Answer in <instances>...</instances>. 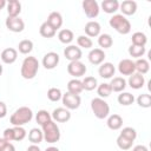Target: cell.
<instances>
[{
  "label": "cell",
  "instance_id": "obj_26",
  "mask_svg": "<svg viewBox=\"0 0 151 151\" xmlns=\"http://www.w3.org/2000/svg\"><path fill=\"white\" fill-rule=\"evenodd\" d=\"M39 33H40V35L44 37V38H53V37L55 35L57 31H55L47 21H45V22L41 24V26H40V28H39Z\"/></svg>",
  "mask_w": 151,
  "mask_h": 151
},
{
  "label": "cell",
  "instance_id": "obj_24",
  "mask_svg": "<svg viewBox=\"0 0 151 151\" xmlns=\"http://www.w3.org/2000/svg\"><path fill=\"white\" fill-rule=\"evenodd\" d=\"M110 86L113 92H123L126 87V80L123 77H114L112 78Z\"/></svg>",
  "mask_w": 151,
  "mask_h": 151
},
{
  "label": "cell",
  "instance_id": "obj_48",
  "mask_svg": "<svg viewBox=\"0 0 151 151\" xmlns=\"http://www.w3.org/2000/svg\"><path fill=\"white\" fill-rule=\"evenodd\" d=\"M8 143H9V142H7L5 138H0V151H2V150H4V147H5Z\"/></svg>",
  "mask_w": 151,
  "mask_h": 151
},
{
  "label": "cell",
  "instance_id": "obj_51",
  "mask_svg": "<svg viewBox=\"0 0 151 151\" xmlns=\"http://www.w3.org/2000/svg\"><path fill=\"white\" fill-rule=\"evenodd\" d=\"M45 151H59V149L55 147V146H50V147H47Z\"/></svg>",
  "mask_w": 151,
  "mask_h": 151
},
{
  "label": "cell",
  "instance_id": "obj_46",
  "mask_svg": "<svg viewBox=\"0 0 151 151\" xmlns=\"http://www.w3.org/2000/svg\"><path fill=\"white\" fill-rule=\"evenodd\" d=\"M132 151H149V149L145 146V145H136Z\"/></svg>",
  "mask_w": 151,
  "mask_h": 151
},
{
  "label": "cell",
  "instance_id": "obj_40",
  "mask_svg": "<svg viewBox=\"0 0 151 151\" xmlns=\"http://www.w3.org/2000/svg\"><path fill=\"white\" fill-rule=\"evenodd\" d=\"M61 97H63V93H61L60 88H58V87H51L47 91V98L51 101H58L61 99Z\"/></svg>",
  "mask_w": 151,
  "mask_h": 151
},
{
  "label": "cell",
  "instance_id": "obj_44",
  "mask_svg": "<svg viewBox=\"0 0 151 151\" xmlns=\"http://www.w3.org/2000/svg\"><path fill=\"white\" fill-rule=\"evenodd\" d=\"M2 138H5V139H6L7 142H9V143L13 140V130H12V127H11V129L8 127V129H6V130L4 131V137H2Z\"/></svg>",
  "mask_w": 151,
  "mask_h": 151
},
{
  "label": "cell",
  "instance_id": "obj_36",
  "mask_svg": "<svg viewBox=\"0 0 151 151\" xmlns=\"http://www.w3.org/2000/svg\"><path fill=\"white\" fill-rule=\"evenodd\" d=\"M145 52H146L145 46H136V45H131V46L129 47V54H130L132 58H137V59H139L140 57L144 55Z\"/></svg>",
  "mask_w": 151,
  "mask_h": 151
},
{
  "label": "cell",
  "instance_id": "obj_19",
  "mask_svg": "<svg viewBox=\"0 0 151 151\" xmlns=\"http://www.w3.org/2000/svg\"><path fill=\"white\" fill-rule=\"evenodd\" d=\"M6 7H7L8 17H11V18L19 17V14L21 12V4L19 0H9L6 5Z\"/></svg>",
  "mask_w": 151,
  "mask_h": 151
},
{
  "label": "cell",
  "instance_id": "obj_35",
  "mask_svg": "<svg viewBox=\"0 0 151 151\" xmlns=\"http://www.w3.org/2000/svg\"><path fill=\"white\" fill-rule=\"evenodd\" d=\"M97 93H98L99 98H107L112 93V88L109 83H103L97 86Z\"/></svg>",
  "mask_w": 151,
  "mask_h": 151
},
{
  "label": "cell",
  "instance_id": "obj_21",
  "mask_svg": "<svg viewBox=\"0 0 151 151\" xmlns=\"http://www.w3.org/2000/svg\"><path fill=\"white\" fill-rule=\"evenodd\" d=\"M100 6H101V9L107 14H113L119 9L118 0H103Z\"/></svg>",
  "mask_w": 151,
  "mask_h": 151
},
{
  "label": "cell",
  "instance_id": "obj_14",
  "mask_svg": "<svg viewBox=\"0 0 151 151\" xmlns=\"http://www.w3.org/2000/svg\"><path fill=\"white\" fill-rule=\"evenodd\" d=\"M105 57V52L101 48H93L88 53V61L93 65H100L104 63Z\"/></svg>",
  "mask_w": 151,
  "mask_h": 151
},
{
  "label": "cell",
  "instance_id": "obj_39",
  "mask_svg": "<svg viewBox=\"0 0 151 151\" xmlns=\"http://www.w3.org/2000/svg\"><path fill=\"white\" fill-rule=\"evenodd\" d=\"M120 136H123L124 138H126V139H129L131 142H134V139L137 138V131L131 126H126V127H124L122 130Z\"/></svg>",
  "mask_w": 151,
  "mask_h": 151
},
{
  "label": "cell",
  "instance_id": "obj_18",
  "mask_svg": "<svg viewBox=\"0 0 151 151\" xmlns=\"http://www.w3.org/2000/svg\"><path fill=\"white\" fill-rule=\"evenodd\" d=\"M18 58V51L13 47H7L1 52V60L5 64H13Z\"/></svg>",
  "mask_w": 151,
  "mask_h": 151
},
{
  "label": "cell",
  "instance_id": "obj_29",
  "mask_svg": "<svg viewBox=\"0 0 151 151\" xmlns=\"http://www.w3.org/2000/svg\"><path fill=\"white\" fill-rule=\"evenodd\" d=\"M134 68H136L137 73H139V74H145V73H147L149 70H150V64H149V61H147L146 59L139 58V59H137V61H134Z\"/></svg>",
  "mask_w": 151,
  "mask_h": 151
},
{
  "label": "cell",
  "instance_id": "obj_13",
  "mask_svg": "<svg viewBox=\"0 0 151 151\" xmlns=\"http://www.w3.org/2000/svg\"><path fill=\"white\" fill-rule=\"evenodd\" d=\"M118 71L123 76H131V74H133L136 72L134 61H132L131 59H123V60H120L119 64H118Z\"/></svg>",
  "mask_w": 151,
  "mask_h": 151
},
{
  "label": "cell",
  "instance_id": "obj_15",
  "mask_svg": "<svg viewBox=\"0 0 151 151\" xmlns=\"http://www.w3.org/2000/svg\"><path fill=\"white\" fill-rule=\"evenodd\" d=\"M85 33H86V37L88 38H94V37H99L100 34V31H101V27H100V24L94 21V20H91L88 21L86 25H85Z\"/></svg>",
  "mask_w": 151,
  "mask_h": 151
},
{
  "label": "cell",
  "instance_id": "obj_23",
  "mask_svg": "<svg viewBox=\"0 0 151 151\" xmlns=\"http://www.w3.org/2000/svg\"><path fill=\"white\" fill-rule=\"evenodd\" d=\"M107 127L116 131V130H119L122 126H123V118L117 114V113H113L111 114L109 118H107Z\"/></svg>",
  "mask_w": 151,
  "mask_h": 151
},
{
  "label": "cell",
  "instance_id": "obj_43",
  "mask_svg": "<svg viewBox=\"0 0 151 151\" xmlns=\"http://www.w3.org/2000/svg\"><path fill=\"white\" fill-rule=\"evenodd\" d=\"M132 144H133V142H131V140L124 138V137L120 136V134L117 137V145H118V147L122 149V150H129V149H131V147H132Z\"/></svg>",
  "mask_w": 151,
  "mask_h": 151
},
{
  "label": "cell",
  "instance_id": "obj_5",
  "mask_svg": "<svg viewBox=\"0 0 151 151\" xmlns=\"http://www.w3.org/2000/svg\"><path fill=\"white\" fill-rule=\"evenodd\" d=\"M91 109L98 119H104L110 113V106L103 98H93L91 100Z\"/></svg>",
  "mask_w": 151,
  "mask_h": 151
},
{
  "label": "cell",
  "instance_id": "obj_10",
  "mask_svg": "<svg viewBox=\"0 0 151 151\" xmlns=\"http://www.w3.org/2000/svg\"><path fill=\"white\" fill-rule=\"evenodd\" d=\"M51 117H52L53 122L66 123L71 119V112H70V110H67L65 107H57L53 110Z\"/></svg>",
  "mask_w": 151,
  "mask_h": 151
},
{
  "label": "cell",
  "instance_id": "obj_32",
  "mask_svg": "<svg viewBox=\"0 0 151 151\" xmlns=\"http://www.w3.org/2000/svg\"><path fill=\"white\" fill-rule=\"evenodd\" d=\"M18 50H19V52L21 54H28V53H31L32 50H33V42H32V40H29V39L21 40L19 42V45H18Z\"/></svg>",
  "mask_w": 151,
  "mask_h": 151
},
{
  "label": "cell",
  "instance_id": "obj_45",
  "mask_svg": "<svg viewBox=\"0 0 151 151\" xmlns=\"http://www.w3.org/2000/svg\"><path fill=\"white\" fill-rule=\"evenodd\" d=\"M7 116V106L4 101H0V118H5Z\"/></svg>",
  "mask_w": 151,
  "mask_h": 151
},
{
  "label": "cell",
  "instance_id": "obj_7",
  "mask_svg": "<svg viewBox=\"0 0 151 151\" xmlns=\"http://www.w3.org/2000/svg\"><path fill=\"white\" fill-rule=\"evenodd\" d=\"M81 6H83V9L87 18L94 19L98 17L100 8H99V4L96 0H84Z\"/></svg>",
  "mask_w": 151,
  "mask_h": 151
},
{
  "label": "cell",
  "instance_id": "obj_3",
  "mask_svg": "<svg viewBox=\"0 0 151 151\" xmlns=\"http://www.w3.org/2000/svg\"><path fill=\"white\" fill-rule=\"evenodd\" d=\"M110 26L120 34H129L131 32V22L123 14H114L110 21Z\"/></svg>",
  "mask_w": 151,
  "mask_h": 151
},
{
  "label": "cell",
  "instance_id": "obj_2",
  "mask_svg": "<svg viewBox=\"0 0 151 151\" xmlns=\"http://www.w3.org/2000/svg\"><path fill=\"white\" fill-rule=\"evenodd\" d=\"M33 118V112L27 106H21L18 110L14 111V113L11 116L9 122L13 126H22L27 123H29Z\"/></svg>",
  "mask_w": 151,
  "mask_h": 151
},
{
  "label": "cell",
  "instance_id": "obj_30",
  "mask_svg": "<svg viewBox=\"0 0 151 151\" xmlns=\"http://www.w3.org/2000/svg\"><path fill=\"white\" fill-rule=\"evenodd\" d=\"M131 41H132V45H136V46H145L146 42H147V38H146L145 33H143V32H134L132 34Z\"/></svg>",
  "mask_w": 151,
  "mask_h": 151
},
{
  "label": "cell",
  "instance_id": "obj_38",
  "mask_svg": "<svg viewBox=\"0 0 151 151\" xmlns=\"http://www.w3.org/2000/svg\"><path fill=\"white\" fill-rule=\"evenodd\" d=\"M137 104L140 106V107H144V109H147L151 106V96L147 94V93H142L138 96L137 98Z\"/></svg>",
  "mask_w": 151,
  "mask_h": 151
},
{
  "label": "cell",
  "instance_id": "obj_31",
  "mask_svg": "<svg viewBox=\"0 0 151 151\" xmlns=\"http://www.w3.org/2000/svg\"><path fill=\"white\" fill-rule=\"evenodd\" d=\"M98 45L101 47V48H110L112 45H113V39L110 34L107 33H103V34H99L98 37Z\"/></svg>",
  "mask_w": 151,
  "mask_h": 151
},
{
  "label": "cell",
  "instance_id": "obj_25",
  "mask_svg": "<svg viewBox=\"0 0 151 151\" xmlns=\"http://www.w3.org/2000/svg\"><path fill=\"white\" fill-rule=\"evenodd\" d=\"M83 91H84V88H83L81 80H79V79H71L67 83V92H70L72 94H80Z\"/></svg>",
  "mask_w": 151,
  "mask_h": 151
},
{
  "label": "cell",
  "instance_id": "obj_22",
  "mask_svg": "<svg viewBox=\"0 0 151 151\" xmlns=\"http://www.w3.org/2000/svg\"><path fill=\"white\" fill-rule=\"evenodd\" d=\"M46 21H47L55 31L59 29V28L63 26V17H61V14H60L59 12H52V13H50V15H48V18H47Z\"/></svg>",
  "mask_w": 151,
  "mask_h": 151
},
{
  "label": "cell",
  "instance_id": "obj_20",
  "mask_svg": "<svg viewBox=\"0 0 151 151\" xmlns=\"http://www.w3.org/2000/svg\"><path fill=\"white\" fill-rule=\"evenodd\" d=\"M129 85L131 88H134V90H138V88H142L145 84V78L143 74H139V73H133L130 76L129 78Z\"/></svg>",
  "mask_w": 151,
  "mask_h": 151
},
{
  "label": "cell",
  "instance_id": "obj_12",
  "mask_svg": "<svg viewBox=\"0 0 151 151\" xmlns=\"http://www.w3.org/2000/svg\"><path fill=\"white\" fill-rule=\"evenodd\" d=\"M59 64V54L55 52H48L42 58V66L46 70H53Z\"/></svg>",
  "mask_w": 151,
  "mask_h": 151
},
{
  "label": "cell",
  "instance_id": "obj_49",
  "mask_svg": "<svg viewBox=\"0 0 151 151\" xmlns=\"http://www.w3.org/2000/svg\"><path fill=\"white\" fill-rule=\"evenodd\" d=\"M27 151H41V150L39 149V146H38V145L32 144V145H29V146L27 147Z\"/></svg>",
  "mask_w": 151,
  "mask_h": 151
},
{
  "label": "cell",
  "instance_id": "obj_28",
  "mask_svg": "<svg viewBox=\"0 0 151 151\" xmlns=\"http://www.w3.org/2000/svg\"><path fill=\"white\" fill-rule=\"evenodd\" d=\"M44 139V134H42V131L38 127H34L29 132H28V140L32 143V144H39L41 143Z\"/></svg>",
  "mask_w": 151,
  "mask_h": 151
},
{
  "label": "cell",
  "instance_id": "obj_41",
  "mask_svg": "<svg viewBox=\"0 0 151 151\" xmlns=\"http://www.w3.org/2000/svg\"><path fill=\"white\" fill-rule=\"evenodd\" d=\"M77 44H78L79 48L80 47H83V48H91L93 46V41L91 40V38H88L86 35H79L77 38Z\"/></svg>",
  "mask_w": 151,
  "mask_h": 151
},
{
  "label": "cell",
  "instance_id": "obj_16",
  "mask_svg": "<svg viewBox=\"0 0 151 151\" xmlns=\"http://www.w3.org/2000/svg\"><path fill=\"white\" fill-rule=\"evenodd\" d=\"M114 72H116V68H114L112 63H103V64H100L99 70H98L99 76L104 79L112 78L114 76Z\"/></svg>",
  "mask_w": 151,
  "mask_h": 151
},
{
  "label": "cell",
  "instance_id": "obj_42",
  "mask_svg": "<svg viewBox=\"0 0 151 151\" xmlns=\"http://www.w3.org/2000/svg\"><path fill=\"white\" fill-rule=\"evenodd\" d=\"M12 130H13V140L20 142V140L25 139L26 130L22 126H14V127H12Z\"/></svg>",
  "mask_w": 151,
  "mask_h": 151
},
{
  "label": "cell",
  "instance_id": "obj_17",
  "mask_svg": "<svg viewBox=\"0 0 151 151\" xmlns=\"http://www.w3.org/2000/svg\"><path fill=\"white\" fill-rule=\"evenodd\" d=\"M119 8L123 13V15H133L137 11V2L133 0H124L122 4H119Z\"/></svg>",
  "mask_w": 151,
  "mask_h": 151
},
{
  "label": "cell",
  "instance_id": "obj_1",
  "mask_svg": "<svg viewBox=\"0 0 151 151\" xmlns=\"http://www.w3.org/2000/svg\"><path fill=\"white\" fill-rule=\"evenodd\" d=\"M39 71V61L35 57H26L21 64V77L24 79H33Z\"/></svg>",
  "mask_w": 151,
  "mask_h": 151
},
{
  "label": "cell",
  "instance_id": "obj_8",
  "mask_svg": "<svg viewBox=\"0 0 151 151\" xmlns=\"http://www.w3.org/2000/svg\"><path fill=\"white\" fill-rule=\"evenodd\" d=\"M61 99H63V104H64L65 109H67V110L78 109L80 106V103H81L79 94H72L70 92H66L65 94H63Z\"/></svg>",
  "mask_w": 151,
  "mask_h": 151
},
{
  "label": "cell",
  "instance_id": "obj_6",
  "mask_svg": "<svg viewBox=\"0 0 151 151\" xmlns=\"http://www.w3.org/2000/svg\"><path fill=\"white\" fill-rule=\"evenodd\" d=\"M86 71H87V68H86L85 64L81 63L80 60H77V61H70V64L67 65V72H68L70 76L74 77V79L85 76Z\"/></svg>",
  "mask_w": 151,
  "mask_h": 151
},
{
  "label": "cell",
  "instance_id": "obj_47",
  "mask_svg": "<svg viewBox=\"0 0 151 151\" xmlns=\"http://www.w3.org/2000/svg\"><path fill=\"white\" fill-rule=\"evenodd\" d=\"M2 151H15V147H14V145H13L12 143H8V144L4 147Z\"/></svg>",
  "mask_w": 151,
  "mask_h": 151
},
{
  "label": "cell",
  "instance_id": "obj_52",
  "mask_svg": "<svg viewBox=\"0 0 151 151\" xmlns=\"http://www.w3.org/2000/svg\"><path fill=\"white\" fill-rule=\"evenodd\" d=\"M1 74H2V65L0 64V76H1Z\"/></svg>",
  "mask_w": 151,
  "mask_h": 151
},
{
  "label": "cell",
  "instance_id": "obj_9",
  "mask_svg": "<svg viewBox=\"0 0 151 151\" xmlns=\"http://www.w3.org/2000/svg\"><path fill=\"white\" fill-rule=\"evenodd\" d=\"M6 27L11 31V32H14V33H19V32H22L24 28H25V22L21 18L19 17H15V18H11V17H7L6 21Z\"/></svg>",
  "mask_w": 151,
  "mask_h": 151
},
{
  "label": "cell",
  "instance_id": "obj_4",
  "mask_svg": "<svg viewBox=\"0 0 151 151\" xmlns=\"http://www.w3.org/2000/svg\"><path fill=\"white\" fill-rule=\"evenodd\" d=\"M41 127H42L41 131H42V134H44V139L47 143L53 144V143H57L60 139V130L53 120L47 122Z\"/></svg>",
  "mask_w": 151,
  "mask_h": 151
},
{
  "label": "cell",
  "instance_id": "obj_27",
  "mask_svg": "<svg viewBox=\"0 0 151 151\" xmlns=\"http://www.w3.org/2000/svg\"><path fill=\"white\" fill-rule=\"evenodd\" d=\"M58 39L60 40V42L63 44H71L74 39V35H73V32L68 28H63L59 31L58 33Z\"/></svg>",
  "mask_w": 151,
  "mask_h": 151
},
{
  "label": "cell",
  "instance_id": "obj_11",
  "mask_svg": "<svg viewBox=\"0 0 151 151\" xmlns=\"http://www.w3.org/2000/svg\"><path fill=\"white\" fill-rule=\"evenodd\" d=\"M64 55L70 61H77V60H80L81 59L83 52H81V50L78 46H76V45H68L64 50Z\"/></svg>",
  "mask_w": 151,
  "mask_h": 151
},
{
  "label": "cell",
  "instance_id": "obj_33",
  "mask_svg": "<svg viewBox=\"0 0 151 151\" xmlns=\"http://www.w3.org/2000/svg\"><path fill=\"white\" fill-rule=\"evenodd\" d=\"M81 84H83V88L86 90V91H92L94 88H97L98 86V83H97V79L92 76H88V77H85L83 80H81Z\"/></svg>",
  "mask_w": 151,
  "mask_h": 151
},
{
  "label": "cell",
  "instance_id": "obj_50",
  "mask_svg": "<svg viewBox=\"0 0 151 151\" xmlns=\"http://www.w3.org/2000/svg\"><path fill=\"white\" fill-rule=\"evenodd\" d=\"M7 5V1L6 0H0V11L4 9V7Z\"/></svg>",
  "mask_w": 151,
  "mask_h": 151
},
{
  "label": "cell",
  "instance_id": "obj_37",
  "mask_svg": "<svg viewBox=\"0 0 151 151\" xmlns=\"http://www.w3.org/2000/svg\"><path fill=\"white\" fill-rule=\"evenodd\" d=\"M35 120H37V123H38L40 126H42V125L46 124L47 122L52 120V117H51L50 112H47L46 110H40V111H38V113H37V116H35Z\"/></svg>",
  "mask_w": 151,
  "mask_h": 151
},
{
  "label": "cell",
  "instance_id": "obj_34",
  "mask_svg": "<svg viewBox=\"0 0 151 151\" xmlns=\"http://www.w3.org/2000/svg\"><path fill=\"white\" fill-rule=\"evenodd\" d=\"M133 101H134V97L130 92H120V94L118 96V103L120 105L129 106V105L133 104Z\"/></svg>",
  "mask_w": 151,
  "mask_h": 151
}]
</instances>
